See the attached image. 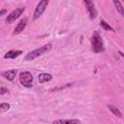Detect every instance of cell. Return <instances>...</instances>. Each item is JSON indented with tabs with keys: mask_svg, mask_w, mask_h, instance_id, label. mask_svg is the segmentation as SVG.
I'll return each mask as SVG.
<instances>
[{
	"mask_svg": "<svg viewBox=\"0 0 124 124\" xmlns=\"http://www.w3.org/2000/svg\"><path fill=\"white\" fill-rule=\"evenodd\" d=\"M24 10H25V8L24 7H20V8H16V10H14L11 14H9V16H7V17H6V22L7 23H12V22H14L16 18H18L20 16H21V14L24 12Z\"/></svg>",
	"mask_w": 124,
	"mask_h": 124,
	"instance_id": "obj_5",
	"label": "cell"
},
{
	"mask_svg": "<svg viewBox=\"0 0 124 124\" xmlns=\"http://www.w3.org/2000/svg\"><path fill=\"white\" fill-rule=\"evenodd\" d=\"M6 12H7V11H6V10H5V9H3V10H2V11H1V13H0V16H3V15H4V14H5V13H6Z\"/></svg>",
	"mask_w": 124,
	"mask_h": 124,
	"instance_id": "obj_17",
	"label": "cell"
},
{
	"mask_svg": "<svg viewBox=\"0 0 124 124\" xmlns=\"http://www.w3.org/2000/svg\"><path fill=\"white\" fill-rule=\"evenodd\" d=\"M19 81L24 87L30 88L33 82V76L29 72H21L19 74Z\"/></svg>",
	"mask_w": 124,
	"mask_h": 124,
	"instance_id": "obj_3",
	"label": "cell"
},
{
	"mask_svg": "<svg viewBox=\"0 0 124 124\" xmlns=\"http://www.w3.org/2000/svg\"><path fill=\"white\" fill-rule=\"evenodd\" d=\"M16 73H17V71H16V70L12 69V70H8V71L3 72L1 75H2V77H3V78H5L6 79H8V80H13V79L16 78Z\"/></svg>",
	"mask_w": 124,
	"mask_h": 124,
	"instance_id": "obj_8",
	"label": "cell"
},
{
	"mask_svg": "<svg viewBox=\"0 0 124 124\" xmlns=\"http://www.w3.org/2000/svg\"><path fill=\"white\" fill-rule=\"evenodd\" d=\"M21 53H22L21 50H9L4 55V58H6V59H13V58H16V57L19 56Z\"/></svg>",
	"mask_w": 124,
	"mask_h": 124,
	"instance_id": "obj_10",
	"label": "cell"
},
{
	"mask_svg": "<svg viewBox=\"0 0 124 124\" xmlns=\"http://www.w3.org/2000/svg\"><path fill=\"white\" fill-rule=\"evenodd\" d=\"M50 48H51V45H50V44H46V45H45V46H40V47H38V48H36V49L30 51L28 54H26V56H25L24 59L27 60V61L33 60V59H35V58L41 56L42 54L47 52L48 50H50Z\"/></svg>",
	"mask_w": 124,
	"mask_h": 124,
	"instance_id": "obj_2",
	"label": "cell"
},
{
	"mask_svg": "<svg viewBox=\"0 0 124 124\" xmlns=\"http://www.w3.org/2000/svg\"><path fill=\"white\" fill-rule=\"evenodd\" d=\"M113 4H114V6H115L116 10L118 11V13H119L122 16H124V8L122 7L121 3H120L119 1H117V0H114V1H113Z\"/></svg>",
	"mask_w": 124,
	"mask_h": 124,
	"instance_id": "obj_14",
	"label": "cell"
},
{
	"mask_svg": "<svg viewBox=\"0 0 124 124\" xmlns=\"http://www.w3.org/2000/svg\"><path fill=\"white\" fill-rule=\"evenodd\" d=\"M91 43H92V49H93L94 52L100 53V52H103L105 50L103 40H102L101 36L99 35V33L97 31H95L93 33L92 38H91Z\"/></svg>",
	"mask_w": 124,
	"mask_h": 124,
	"instance_id": "obj_1",
	"label": "cell"
},
{
	"mask_svg": "<svg viewBox=\"0 0 124 124\" xmlns=\"http://www.w3.org/2000/svg\"><path fill=\"white\" fill-rule=\"evenodd\" d=\"M5 93H8V89L2 86V87L0 88V94H1V95H3V94H5Z\"/></svg>",
	"mask_w": 124,
	"mask_h": 124,
	"instance_id": "obj_16",
	"label": "cell"
},
{
	"mask_svg": "<svg viewBox=\"0 0 124 124\" xmlns=\"http://www.w3.org/2000/svg\"><path fill=\"white\" fill-rule=\"evenodd\" d=\"M47 4H48V1H46V0H42L38 3V5L34 11V14H33V20L38 19L42 16V14L45 12Z\"/></svg>",
	"mask_w": 124,
	"mask_h": 124,
	"instance_id": "obj_4",
	"label": "cell"
},
{
	"mask_svg": "<svg viewBox=\"0 0 124 124\" xmlns=\"http://www.w3.org/2000/svg\"><path fill=\"white\" fill-rule=\"evenodd\" d=\"M26 24H27V18H23V19H21V20L17 23V25L16 26L15 31H14V35L19 34L21 31H23V29L25 28Z\"/></svg>",
	"mask_w": 124,
	"mask_h": 124,
	"instance_id": "obj_7",
	"label": "cell"
},
{
	"mask_svg": "<svg viewBox=\"0 0 124 124\" xmlns=\"http://www.w3.org/2000/svg\"><path fill=\"white\" fill-rule=\"evenodd\" d=\"M108 109H109L115 116H117V117H122V113L119 111V109H118L116 107H114V106H112V105H108Z\"/></svg>",
	"mask_w": 124,
	"mask_h": 124,
	"instance_id": "obj_12",
	"label": "cell"
},
{
	"mask_svg": "<svg viewBox=\"0 0 124 124\" xmlns=\"http://www.w3.org/2000/svg\"><path fill=\"white\" fill-rule=\"evenodd\" d=\"M100 26H101V27H103V28H104L105 30H107V31L115 32V31H114V29H113V28H112L108 23H107L104 19H101V20H100Z\"/></svg>",
	"mask_w": 124,
	"mask_h": 124,
	"instance_id": "obj_13",
	"label": "cell"
},
{
	"mask_svg": "<svg viewBox=\"0 0 124 124\" xmlns=\"http://www.w3.org/2000/svg\"><path fill=\"white\" fill-rule=\"evenodd\" d=\"M84 4L86 6V10H87V12L89 14L90 18L91 19H94L97 16V11L95 9V6H94L93 2L90 1V0H84Z\"/></svg>",
	"mask_w": 124,
	"mask_h": 124,
	"instance_id": "obj_6",
	"label": "cell"
},
{
	"mask_svg": "<svg viewBox=\"0 0 124 124\" xmlns=\"http://www.w3.org/2000/svg\"><path fill=\"white\" fill-rule=\"evenodd\" d=\"M10 104H8V103H2L1 105H0V111L1 112H4V111H7L9 108H10Z\"/></svg>",
	"mask_w": 124,
	"mask_h": 124,
	"instance_id": "obj_15",
	"label": "cell"
},
{
	"mask_svg": "<svg viewBox=\"0 0 124 124\" xmlns=\"http://www.w3.org/2000/svg\"><path fill=\"white\" fill-rule=\"evenodd\" d=\"M52 124H80L78 119H58L52 122Z\"/></svg>",
	"mask_w": 124,
	"mask_h": 124,
	"instance_id": "obj_9",
	"label": "cell"
},
{
	"mask_svg": "<svg viewBox=\"0 0 124 124\" xmlns=\"http://www.w3.org/2000/svg\"><path fill=\"white\" fill-rule=\"evenodd\" d=\"M118 53H119V54H120V55H121V56H122V57L124 58V53H123L122 51H118Z\"/></svg>",
	"mask_w": 124,
	"mask_h": 124,
	"instance_id": "obj_18",
	"label": "cell"
},
{
	"mask_svg": "<svg viewBox=\"0 0 124 124\" xmlns=\"http://www.w3.org/2000/svg\"><path fill=\"white\" fill-rule=\"evenodd\" d=\"M52 79V76L50 74H46V73H43V74H40L39 77H38V80L39 82L41 83H45V82H47L49 80Z\"/></svg>",
	"mask_w": 124,
	"mask_h": 124,
	"instance_id": "obj_11",
	"label": "cell"
}]
</instances>
